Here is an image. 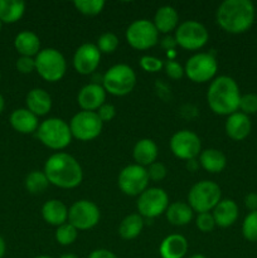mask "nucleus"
<instances>
[{"label": "nucleus", "instance_id": "21", "mask_svg": "<svg viewBox=\"0 0 257 258\" xmlns=\"http://www.w3.org/2000/svg\"><path fill=\"white\" fill-rule=\"evenodd\" d=\"M27 108L35 116H44L52 108V98L49 93L43 88H33L28 92L25 98Z\"/></svg>", "mask_w": 257, "mask_h": 258}, {"label": "nucleus", "instance_id": "4", "mask_svg": "<svg viewBox=\"0 0 257 258\" xmlns=\"http://www.w3.org/2000/svg\"><path fill=\"white\" fill-rule=\"evenodd\" d=\"M37 136L43 145L52 150H62L67 148L73 138L70 125L58 117L47 118L39 123Z\"/></svg>", "mask_w": 257, "mask_h": 258}, {"label": "nucleus", "instance_id": "26", "mask_svg": "<svg viewBox=\"0 0 257 258\" xmlns=\"http://www.w3.org/2000/svg\"><path fill=\"white\" fill-rule=\"evenodd\" d=\"M14 47L23 57H34L40 52L39 37L29 30H23L15 37Z\"/></svg>", "mask_w": 257, "mask_h": 258}, {"label": "nucleus", "instance_id": "10", "mask_svg": "<svg viewBox=\"0 0 257 258\" xmlns=\"http://www.w3.org/2000/svg\"><path fill=\"white\" fill-rule=\"evenodd\" d=\"M102 127L103 122L92 111H80L70 121L72 136L81 141H91L98 138Z\"/></svg>", "mask_w": 257, "mask_h": 258}, {"label": "nucleus", "instance_id": "24", "mask_svg": "<svg viewBox=\"0 0 257 258\" xmlns=\"http://www.w3.org/2000/svg\"><path fill=\"white\" fill-rule=\"evenodd\" d=\"M158 154V146L151 139H141L134 146V160L140 166H149L155 163Z\"/></svg>", "mask_w": 257, "mask_h": 258}, {"label": "nucleus", "instance_id": "37", "mask_svg": "<svg viewBox=\"0 0 257 258\" xmlns=\"http://www.w3.org/2000/svg\"><path fill=\"white\" fill-rule=\"evenodd\" d=\"M140 67L146 72H159L164 68V62L154 55H143L140 58Z\"/></svg>", "mask_w": 257, "mask_h": 258}, {"label": "nucleus", "instance_id": "52", "mask_svg": "<svg viewBox=\"0 0 257 258\" xmlns=\"http://www.w3.org/2000/svg\"><path fill=\"white\" fill-rule=\"evenodd\" d=\"M2 27H3V23H2V20H0V30H2Z\"/></svg>", "mask_w": 257, "mask_h": 258}, {"label": "nucleus", "instance_id": "19", "mask_svg": "<svg viewBox=\"0 0 257 258\" xmlns=\"http://www.w3.org/2000/svg\"><path fill=\"white\" fill-rule=\"evenodd\" d=\"M188 252V241L181 234H169L161 241L159 253L161 258H183Z\"/></svg>", "mask_w": 257, "mask_h": 258}, {"label": "nucleus", "instance_id": "48", "mask_svg": "<svg viewBox=\"0 0 257 258\" xmlns=\"http://www.w3.org/2000/svg\"><path fill=\"white\" fill-rule=\"evenodd\" d=\"M4 106H5L4 97H3V96L0 95V113H2V112H3V110H4Z\"/></svg>", "mask_w": 257, "mask_h": 258}, {"label": "nucleus", "instance_id": "41", "mask_svg": "<svg viewBox=\"0 0 257 258\" xmlns=\"http://www.w3.org/2000/svg\"><path fill=\"white\" fill-rule=\"evenodd\" d=\"M17 70L23 75H28L35 71V59L33 57H23L20 55L17 60Z\"/></svg>", "mask_w": 257, "mask_h": 258}, {"label": "nucleus", "instance_id": "9", "mask_svg": "<svg viewBox=\"0 0 257 258\" xmlns=\"http://www.w3.org/2000/svg\"><path fill=\"white\" fill-rule=\"evenodd\" d=\"M218 63L212 53H197L191 55L185 63L184 73L196 83H204L216 76Z\"/></svg>", "mask_w": 257, "mask_h": 258}, {"label": "nucleus", "instance_id": "1", "mask_svg": "<svg viewBox=\"0 0 257 258\" xmlns=\"http://www.w3.org/2000/svg\"><path fill=\"white\" fill-rule=\"evenodd\" d=\"M219 27L231 34H241L252 27L254 5L249 0H224L216 13Z\"/></svg>", "mask_w": 257, "mask_h": 258}, {"label": "nucleus", "instance_id": "42", "mask_svg": "<svg viewBox=\"0 0 257 258\" xmlns=\"http://www.w3.org/2000/svg\"><path fill=\"white\" fill-rule=\"evenodd\" d=\"M96 113H97L98 117H100V120L102 121V122H108V121H111L115 117L116 108L115 106L111 105V103L105 102L100 108H98Z\"/></svg>", "mask_w": 257, "mask_h": 258}, {"label": "nucleus", "instance_id": "47", "mask_svg": "<svg viewBox=\"0 0 257 258\" xmlns=\"http://www.w3.org/2000/svg\"><path fill=\"white\" fill-rule=\"evenodd\" d=\"M197 166H198V164H197L196 159H193V160L186 161V168H188L189 170L194 171V170H196V169H197Z\"/></svg>", "mask_w": 257, "mask_h": 258}, {"label": "nucleus", "instance_id": "20", "mask_svg": "<svg viewBox=\"0 0 257 258\" xmlns=\"http://www.w3.org/2000/svg\"><path fill=\"white\" fill-rule=\"evenodd\" d=\"M10 125L15 131L20 134H33L38 130L39 123L38 117L33 112H30L28 108H18L14 110L10 115Z\"/></svg>", "mask_w": 257, "mask_h": 258}, {"label": "nucleus", "instance_id": "53", "mask_svg": "<svg viewBox=\"0 0 257 258\" xmlns=\"http://www.w3.org/2000/svg\"><path fill=\"white\" fill-rule=\"evenodd\" d=\"M0 80H2V73H0Z\"/></svg>", "mask_w": 257, "mask_h": 258}, {"label": "nucleus", "instance_id": "49", "mask_svg": "<svg viewBox=\"0 0 257 258\" xmlns=\"http://www.w3.org/2000/svg\"><path fill=\"white\" fill-rule=\"evenodd\" d=\"M59 258H78V257L73 253H66V254H62Z\"/></svg>", "mask_w": 257, "mask_h": 258}, {"label": "nucleus", "instance_id": "30", "mask_svg": "<svg viewBox=\"0 0 257 258\" xmlns=\"http://www.w3.org/2000/svg\"><path fill=\"white\" fill-rule=\"evenodd\" d=\"M144 228V219L140 214H128L118 226V234L123 239H134L141 233Z\"/></svg>", "mask_w": 257, "mask_h": 258}, {"label": "nucleus", "instance_id": "3", "mask_svg": "<svg viewBox=\"0 0 257 258\" xmlns=\"http://www.w3.org/2000/svg\"><path fill=\"white\" fill-rule=\"evenodd\" d=\"M209 108L217 115L229 116L239 108L241 93L236 81L228 76H219L209 85L207 92Z\"/></svg>", "mask_w": 257, "mask_h": 258}, {"label": "nucleus", "instance_id": "45", "mask_svg": "<svg viewBox=\"0 0 257 258\" xmlns=\"http://www.w3.org/2000/svg\"><path fill=\"white\" fill-rule=\"evenodd\" d=\"M176 45L178 44H176L175 38L170 37V35H166V37L161 40V47H163L165 50H168V53L171 52V50H174V48H175Z\"/></svg>", "mask_w": 257, "mask_h": 258}, {"label": "nucleus", "instance_id": "50", "mask_svg": "<svg viewBox=\"0 0 257 258\" xmlns=\"http://www.w3.org/2000/svg\"><path fill=\"white\" fill-rule=\"evenodd\" d=\"M189 258H207V257L203 256V254H193V256Z\"/></svg>", "mask_w": 257, "mask_h": 258}, {"label": "nucleus", "instance_id": "32", "mask_svg": "<svg viewBox=\"0 0 257 258\" xmlns=\"http://www.w3.org/2000/svg\"><path fill=\"white\" fill-rule=\"evenodd\" d=\"M73 5L81 14L95 17L102 12L105 8V2L103 0H76Z\"/></svg>", "mask_w": 257, "mask_h": 258}, {"label": "nucleus", "instance_id": "28", "mask_svg": "<svg viewBox=\"0 0 257 258\" xmlns=\"http://www.w3.org/2000/svg\"><path fill=\"white\" fill-rule=\"evenodd\" d=\"M193 209L189 207L188 203L183 202H175V203L169 204L168 209L165 212L166 219L169 223L173 226H185L193 219Z\"/></svg>", "mask_w": 257, "mask_h": 258}, {"label": "nucleus", "instance_id": "23", "mask_svg": "<svg viewBox=\"0 0 257 258\" xmlns=\"http://www.w3.org/2000/svg\"><path fill=\"white\" fill-rule=\"evenodd\" d=\"M42 216L48 224L59 227L67 223L68 209L63 202L58 199H50L42 207Z\"/></svg>", "mask_w": 257, "mask_h": 258}, {"label": "nucleus", "instance_id": "27", "mask_svg": "<svg viewBox=\"0 0 257 258\" xmlns=\"http://www.w3.org/2000/svg\"><path fill=\"white\" fill-rule=\"evenodd\" d=\"M199 163L206 171L212 174L221 173L227 165V158L221 150L207 149L199 155Z\"/></svg>", "mask_w": 257, "mask_h": 258}, {"label": "nucleus", "instance_id": "39", "mask_svg": "<svg viewBox=\"0 0 257 258\" xmlns=\"http://www.w3.org/2000/svg\"><path fill=\"white\" fill-rule=\"evenodd\" d=\"M164 71H165L166 76L171 80H180L185 73H184V68L179 64L178 62L173 59H169L164 63Z\"/></svg>", "mask_w": 257, "mask_h": 258}, {"label": "nucleus", "instance_id": "34", "mask_svg": "<svg viewBox=\"0 0 257 258\" xmlns=\"http://www.w3.org/2000/svg\"><path fill=\"white\" fill-rule=\"evenodd\" d=\"M243 237L249 242H257V211L249 212L242 224Z\"/></svg>", "mask_w": 257, "mask_h": 258}, {"label": "nucleus", "instance_id": "6", "mask_svg": "<svg viewBox=\"0 0 257 258\" xmlns=\"http://www.w3.org/2000/svg\"><path fill=\"white\" fill-rule=\"evenodd\" d=\"M136 85V75L127 64H115L108 68L102 77V87L112 96H126Z\"/></svg>", "mask_w": 257, "mask_h": 258}, {"label": "nucleus", "instance_id": "5", "mask_svg": "<svg viewBox=\"0 0 257 258\" xmlns=\"http://www.w3.org/2000/svg\"><path fill=\"white\" fill-rule=\"evenodd\" d=\"M222 191L218 184L211 180H202L194 184L188 194V204L197 213H209L222 201Z\"/></svg>", "mask_w": 257, "mask_h": 258}, {"label": "nucleus", "instance_id": "18", "mask_svg": "<svg viewBox=\"0 0 257 258\" xmlns=\"http://www.w3.org/2000/svg\"><path fill=\"white\" fill-rule=\"evenodd\" d=\"M226 134L236 141H242L251 133V121L247 115L242 112H234L228 116L226 121Z\"/></svg>", "mask_w": 257, "mask_h": 258}, {"label": "nucleus", "instance_id": "25", "mask_svg": "<svg viewBox=\"0 0 257 258\" xmlns=\"http://www.w3.org/2000/svg\"><path fill=\"white\" fill-rule=\"evenodd\" d=\"M154 25L156 30L160 33H170L171 30H175L178 28L179 15L175 8L170 5H164L156 10L154 15Z\"/></svg>", "mask_w": 257, "mask_h": 258}, {"label": "nucleus", "instance_id": "22", "mask_svg": "<svg viewBox=\"0 0 257 258\" xmlns=\"http://www.w3.org/2000/svg\"><path fill=\"white\" fill-rule=\"evenodd\" d=\"M212 216L216 222V226L227 228L234 224L238 218V207L232 199H223L213 209Z\"/></svg>", "mask_w": 257, "mask_h": 258}, {"label": "nucleus", "instance_id": "33", "mask_svg": "<svg viewBox=\"0 0 257 258\" xmlns=\"http://www.w3.org/2000/svg\"><path fill=\"white\" fill-rule=\"evenodd\" d=\"M77 237L78 229H76L71 223H65L62 224V226L57 227V231H55V239H57L58 243L62 244V246H70V244L75 243Z\"/></svg>", "mask_w": 257, "mask_h": 258}, {"label": "nucleus", "instance_id": "14", "mask_svg": "<svg viewBox=\"0 0 257 258\" xmlns=\"http://www.w3.org/2000/svg\"><path fill=\"white\" fill-rule=\"evenodd\" d=\"M169 207V197L161 188H148L139 196L138 211L141 217L155 218L165 213Z\"/></svg>", "mask_w": 257, "mask_h": 258}, {"label": "nucleus", "instance_id": "38", "mask_svg": "<svg viewBox=\"0 0 257 258\" xmlns=\"http://www.w3.org/2000/svg\"><path fill=\"white\" fill-rule=\"evenodd\" d=\"M196 226L203 233H208L212 232L216 227V222H214L212 213H199L196 218Z\"/></svg>", "mask_w": 257, "mask_h": 258}, {"label": "nucleus", "instance_id": "11", "mask_svg": "<svg viewBox=\"0 0 257 258\" xmlns=\"http://www.w3.org/2000/svg\"><path fill=\"white\" fill-rule=\"evenodd\" d=\"M159 32L153 22L148 19H139L131 23L126 29V40L133 48L145 50L158 43Z\"/></svg>", "mask_w": 257, "mask_h": 258}, {"label": "nucleus", "instance_id": "36", "mask_svg": "<svg viewBox=\"0 0 257 258\" xmlns=\"http://www.w3.org/2000/svg\"><path fill=\"white\" fill-rule=\"evenodd\" d=\"M239 108L244 115H253L257 112V95L256 93H247L241 96Z\"/></svg>", "mask_w": 257, "mask_h": 258}, {"label": "nucleus", "instance_id": "2", "mask_svg": "<svg viewBox=\"0 0 257 258\" xmlns=\"http://www.w3.org/2000/svg\"><path fill=\"white\" fill-rule=\"evenodd\" d=\"M44 174L49 184L62 189H73L82 183L83 171L80 163L66 153L53 154L44 164Z\"/></svg>", "mask_w": 257, "mask_h": 258}, {"label": "nucleus", "instance_id": "44", "mask_svg": "<svg viewBox=\"0 0 257 258\" xmlns=\"http://www.w3.org/2000/svg\"><path fill=\"white\" fill-rule=\"evenodd\" d=\"M244 206L248 211L256 212L257 211V193L247 194L244 198Z\"/></svg>", "mask_w": 257, "mask_h": 258}, {"label": "nucleus", "instance_id": "16", "mask_svg": "<svg viewBox=\"0 0 257 258\" xmlns=\"http://www.w3.org/2000/svg\"><path fill=\"white\" fill-rule=\"evenodd\" d=\"M101 60V52L97 45L85 43L77 48L73 55V67L80 75L87 76L97 70Z\"/></svg>", "mask_w": 257, "mask_h": 258}, {"label": "nucleus", "instance_id": "46", "mask_svg": "<svg viewBox=\"0 0 257 258\" xmlns=\"http://www.w3.org/2000/svg\"><path fill=\"white\" fill-rule=\"evenodd\" d=\"M5 252H7V244H5L4 238L0 236V258L5 256Z\"/></svg>", "mask_w": 257, "mask_h": 258}, {"label": "nucleus", "instance_id": "17", "mask_svg": "<svg viewBox=\"0 0 257 258\" xmlns=\"http://www.w3.org/2000/svg\"><path fill=\"white\" fill-rule=\"evenodd\" d=\"M77 101L82 111L96 112L106 101V91L98 83H88L78 92Z\"/></svg>", "mask_w": 257, "mask_h": 258}, {"label": "nucleus", "instance_id": "13", "mask_svg": "<svg viewBox=\"0 0 257 258\" xmlns=\"http://www.w3.org/2000/svg\"><path fill=\"white\" fill-rule=\"evenodd\" d=\"M100 209L91 201H78L68 209V223L78 231L91 229L100 222Z\"/></svg>", "mask_w": 257, "mask_h": 258}, {"label": "nucleus", "instance_id": "15", "mask_svg": "<svg viewBox=\"0 0 257 258\" xmlns=\"http://www.w3.org/2000/svg\"><path fill=\"white\" fill-rule=\"evenodd\" d=\"M202 144L196 133L189 130H180L170 139V150L176 158L181 160H193L199 155Z\"/></svg>", "mask_w": 257, "mask_h": 258}, {"label": "nucleus", "instance_id": "40", "mask_svg": "<svg viewBox=\"0 0 257 258\" xmlns=\"http://www.w3.org/2000/svg\"><path fill=\"white\" fill-rule=\"evenodd\" d=\"M148 170V175L149 179H151L153 181H160L163 180L164 178L166 176V168L163 163H159V161H155L151 165H149Z\"/></svg>", "mask_w": 257, "mask_h": 258}, {"label": "nucleus", "instance_id": "29", "mask_svg": "<svg viewBox=\"0 0 257 258\" xmlns=\"http://www.w3.org/2000/svg\"><path fill=\"white\" fill-rule=\"evenodd\" d=\"M25 3L20 0H0V20L3 24H13L22 19Z\"/></svg>", "mask_w": 257, "mask_h": 258}, {"label": "nucleus", "instance_id": "8", "mask_svg": "<svg viewBox=\"0 0 257 258\" xmlns=\"http://www.w3.org/2000/svg\"><path fill=\"white\" fill-rule=\"evenodd\" d=\"M174 38L179 47L186 50H197L207 44L209 34L207 28L202 23L196 20H186L178 25Z\"/></svg>", "mask_w": 257, "mask_h": 258}, {"label": "nucleus", "instance_id": "7", "mask_svg": "<svg viewBox=\"0 0 257 258\" xmlns=\"http://www.w3.org/2000/svg\"><path fill=\"white\" fill-rule=\"evenodd\" d=\"M35 71L48 82H58L67 71V62L59 50L45 48L35 55Z\"/></svg>", "mask_w": 257, "mask_h": 258}, {"label": "nucleus", "instance_id": "31", "mask_svg": "<svg viewBox=\"0 0 257 258\" xmlns=\"http://www.w3.org/2000/svg\"><path fill=\"white\" fill-rule=\"evenodd\" d=\"M48 178L44 171L33 170L25 178V188L30 194H40L48 188Z\"/></svg>", "mask_w": 257, "mask_h": 258}, {"label": "nucleus", "instance_id": "51", "mask_svg": "<svg viewBox=\"0 0 257 258\" xmlns=\"http://www.w3.org/2000/svg\"><path fill=\"white\" fill-rule=\"evenodd\" d=\"M35 258H52V257H49V256H38V257H35Z\"/></svg>", "mask_w": 257, "mask_h": 258}, {"label": "nucleus", "instance_id": "12", "mask_svg": "<svg viewBox=\"0 0 257 258\" xmlns=\"http://www.w3.org/2000/svg\"><path fill=\"white\" fill-rule=\"evenodd\" d=\"M149 180L150 179H149L148 170L144 166L133 164L125 166L120 171L117 183L122 193H125L126 196L136 197L148 189Z\"/></svg>", "mask_w": 257, "mask_h": 258}, {"label": "nucleus", "instance_id": "35", "mask_svg": "<svg viewBox=\"0 0 257 258\" xmlns=\"http://www.w3.org/2000/svg\"><path fill=\"white\" fill-rule=\"evenodd\" d=\"M118 47V38L113 33H103L97 40V48L101 53H113Z\"/></svg>", "mask_w": 257, "mask_h": 258}, {"label": "nucleus", "instance_id": "43", "mask_svg": "<svg viewBox=\"0 0 257 258\" xmlns=\"http://www.w3.org/2000/svg\"><path fill=\"white\" fill-rule=\"evenodd\" d=\"M88 258H117L113 252L108 251V249L105 248H100V249H95L90 253Z\"/></svg>", "mask_w": 257, "mask_h": 258}]
</instances>
